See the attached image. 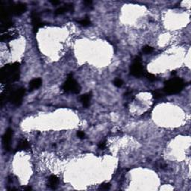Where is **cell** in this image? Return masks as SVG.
Returning <instances> with one entry per match:
<instances>
[{"instance_id":"cell-1","label":"cell","mask_w":191,"mask_h":191,"mask_svg":"<svg viewBox=\"0 0 191 191\" xmlns=\"http://www.w3.org/2000/svg\"><path fill=\"white\" fill-rule=\"evenodd\" d=\"M20 66L19 63L8 64L2 67L0 70V80L2 84L10 85L20 78Z\"/></svg>"},{"instance_id":"cell-2","label":"cell","mask_w":191,"mask_h":191,"mask_svg":"<svg viewBox=\"0 0 191 191\" xmlns=\"http://www.w3.org/2000/svg\"><path fill=\"white\" fill-rule=\"evenodd\" d=\"M184 87V82L180 78L173 79L166 81L164 84V92L166 94L173 95L180 93Z\"/></svg>"},{"instance_id":"cell-3","label":"cell","mask_w":191,"mask_h":191,"mask_svg":"<svg viewBox=\"0 0 191 191\" xmlns=\"http://www.w3.org/2000/svg\"><path fill=\"white\" fill-rule=\"evenodd\" d=\"M62 89L66 93H72L78 94L81 91V86L79 83L73 78V75L70 74L67 78V80L62 85Z\"/></svg>"},{"instance_id":"cell-4","label":"cell","mask_w":191,"mask_h":191,"mask_svg":"<svg viewBox=\"0 0 191 191\" xmlns=\"http://www.w3.org/2000/svg\"><path fill=\"white\" fill-rule=\"evenodd\" d=\"M130 73L134 77L140 78L144 75L143 67L141 64V59L140 57H136L134 62L130 67Z\"/></svg>"},{"instance_id":"cell-5","label":"cell","mask_w":191,"mask_h":191,"mask_svg":"<svg viewBox=\"0 0 191 191\" xmlns=\"http://www.w3.org/2000/svg\"><path fill=\"white\" fill-rule=\"evenodd\" d=\"M6 8L11 14L20 16L26 11L27 7L26 5L23 4V3H18L16 5L13 4V3H9V4H6Z\"/></svg>"},{"instance_id":"cell-6","label":"cell","mask_w":191,"mask_h":191,"mask_svg":"<svg viewBox=\"0 0 191 191\" xmlns=\"http://www.w3.org/2000/svg\"><path fill=\"white\" fill-rule=\"evenodd\" d=\"M12 135H13V130L8 128L5 133L2 137V143L5 149L9 151L11 149V141Z\"/></svg>"},{"instance_id":"cell-7","label":"cell","mask_w":191,"mask_h":191,"mask_svg":"<svg viewBox=\"0 0 191 191\" xmlns=\"http://www.w3.org/2000/svg\"><path fill=\"white\" fill-rule=\"evenodd\" d=\"M32 23L33 26V29L34 31L37 32L40 28L43 27V24L40 21V17H39L38 14L36 12H33L32 14Z\"/></svg>"},{"instance_id":"cell-8","label":"cell","mask_w":191,"mask_h":191,"mask_svg":"<svg viewBox=\"0 0 191 191\" xmlns=\"http://www.w3.org/2000/svg\"><path fill=\"white\" fill-rule=\"evenodd\" d=\"M17 37H18V34L15 31H13V32H9L5 33V34H2L0 40H1L2 42L10 41V40L17 38Z\"/></svg>"},{"instance_id":"cell-9","label":"cell","mask_w":191,"mask_h":191,"mask_svg":"<svg viewBox=\"0 0 191 191\" xmlns=\"http://www.w3.org/2000/svg\"><path fill=\"white\" fill-rule=\"evenodd\" d=\"M91 97H92L91 93H85V94L81 96V97H80V101H81V102L82 103V105L84 107L87 108L90 106Z\"/></svg>"},{"instance_id":"cell-10","label":"cell","mask_w":191,"mask_h":191,"mask_svg":"<svg viewBox=\"0 0 191 191\" xmlns=\"http://www.w3.org/2000/svg\"><path fill=\"white\" fill-rule=\"evenodd\" d=\"M42 79L40 78L37 79H34L29 82V90H34L36 89H38L40 86L42 85Z\"/></svg>"},{"instance_id":"cell-11","label":"cell","mask_w":191,"mask_h":191,"mask_svg":"<svg viewBox=\"0 0 191 191\" xmlns=\"http://www.w3.org/2000/svg\"><path fill=\"white\" fill-rule=\"evenodd\" d=\"M73 11V5L67 4L66 5H64V7H61L58 8L57 10L55 11L56 14H63L65 12L68 11Z\"/></svg>"},{"instance_id":"cell-12","label":"cell","mask_w":191,"mask_h":191,"mask_svg":"<svg viewBox=\"0 0 191 191\" xmlns=\"http://www.w3.org/2000/svg\"><path fill=\"white\" fill-rule=\"evenodd\" d=\"M30 145H29V142L26 140H21L19 142L18 145L17 147V151H22V150H27L29 149Z\"/></svg>"},{"instance_id":"cell-13","label":"cell","mask_w":191,"mask_h":191,"mask_svg":"<svg viewBox=\"0 0 191 191\" xmlns=\"http://www.w3.org/2000/svg\"><path fill=\"white\" fill-rule=\"evenodd\" d=\"M58 184V178L56 175H51L49 178V186L52 189H55L57 187Z\"/></svg>"},{"instance_id":"cell-14","label":"cell","mask_w":191,"mask_h":191,"mask_svg":"<svg viewBox=\"0 0 191 191\" xmlns=\"http://www.w3.org/2000/svg\"><path fill=\"white\" fill-rule=\"evenodd\" d=\"M78 23H79L80 25H81V26H90V24H91V22H90V20H89L88 18L82 19V20H79Z\"/></svg>"},{"instance_id":"cell-15","label":"cell","mask_w":191,"mask_h":191,"mask_svg":"<svg viewBox=\"0 0 191 191\" xmlns=\"http://www.w3.org/2000/svg\"><path fill=\"white\" fill-rule=\"evenodd\" d=\"M111 188V184L109 183H103L99 187V190H108Z\"/></svg>"},{"instance_id":"cell-16","label":"cell","mask_w":191,"mask_h":191,"mask_svg":"<svg viewBox=\"0 0 191 191\" xmlns=\"http://www.w3.org/2000/svg\"><path fill=\"white\" fill-rule=\"evenodd\" d=\"M152 95H153V97H154L155 99H161L164 96V93H163L162 92L159 91V90L153 91Z\"/></svg>"},{"instance_id":"cell-17","label":"cell","mask_w":191,"mask_h":191,"mask_svg":"<svg viewBox=\"0 0 191 191\" xmlns=\"http://www.w3.org/2000/svg\"><path fill=\"white\" fill-rule=\"evenodd\" d=\"M142 51H143V52L145 53V54H149V53L153 52V48L150 46H145L144 47H143Z\"/></svg>"},{"instance_id":"cell-18","label":"cell","mask_w":191,"mask_h":191,"mask_svg":"<svg viewBox=\"0 0 191 191\" xmlns=\"http://www.w3.org/2000/svg\"><path fill=\"white\" fill-rule=\"evenodd\" d=\"M123 84V81L120 79H116L114 81V84L117 87H120Z\"/></svg>"},{"instance_id":"cell-19","label":"cell","mask_w":191,"mask_h":191,"mask_svg":"<svg viewBox=\"0 0 191 191\" xmlns=\"http://www.w3.org/2000/svg\"><path fill=\"white\" fill-rule=\"evenodd\" d=\"M146 77L147 78V79L151 81H155L156 80V77L155 76V75L152 74V73H146Z\"/></svg>"},{"instance_id":"cell-20","label":"cell","mask_w":191,"mask_h":191,"mask_svg":"<svg viewBox=\"0 0 191 191\" xmlns=\"http://www.w3.org/2000/svg\"><path fill=\"white\" fill-rule=\"evenodd\" d=\"M77 137L80 139H84V138H85V134H84V131H79L77 132Z\"/></svg>"},{"instance_id":"cell-21","label":"cell","mask_w":191,"mask_h":191,"mask_svg":"<svg viewBox=\"0 0 191 191\" xmlns=\"http://www.w3.org/2000/svg\"><path fill=\"white\" fill-rule=\"evenodd\" d=\"M99 148L100 149H104L106 147V143L105 141H102V142H100L99 143Z\"/></svg>"},{"instance_id":"cell-22","label":"cell","mask_w":191,"mask_h":191,"mask_svg":"<svg viewBox=\"0 0 191 191\" xmlns=\"http://www.w3.org/2000/svg\"><path fill=\"white\" fill-rule=\"evenodd\" d=\"M50 2H51L52 5H56L61 4V2H59V1H51Z\"/></svg>"},{"instance_id":"cell-23","label":"cell","mask_w":191,"mask_h":191,"mask_svg":"<svg viewBox=\"0 0 191 191\" xmlns=\"http://www.w3.org/2000/svg\"><path fill=\"white\" fill-rule=\"evenodd\" d=\"M84 3L85 5H90L92 4V2L91 1H84Z\"/></svg>"}]
</instances>
